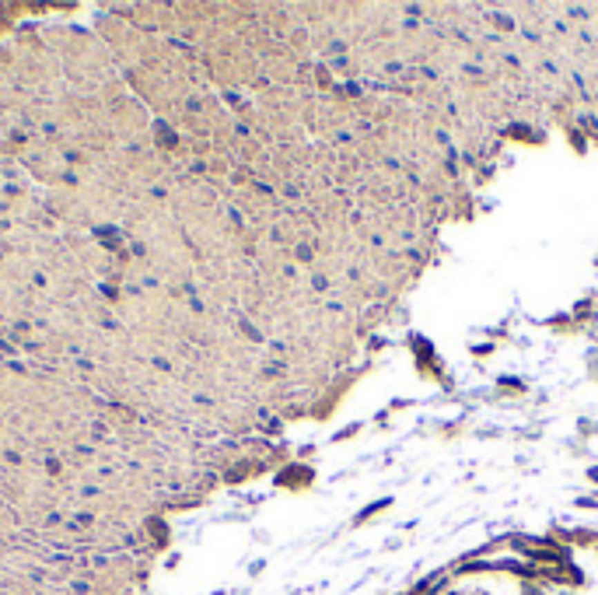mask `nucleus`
Instances as JSON below:
<instances>
[{"mask_svg":"<svg viewBox=\"0 0 598 595\" xmlns=\"http://www.w3.org/2000/svg\"><path fill=\"white\" fill-rule=\"evenodd\" d=\"M4 455H8V445H4V438H0V462H4Z\"/></svg>","mask_w":598,"mask_h":595,"instance_id":"nucleus-4","label":"nucleus"},{"mask_svg":"<svg viewBox=\"0 0 598 595\" xmlns=\"http://www.w3.org/2000/svg\"><path fill=\"white\" fill-rule=\"evenodd\" d=\"M119 235L157 284L175 287V291L189 287L196 256L161 193H151L126 210V218L119 221Z\"/></svg>","mask_w":598,"mask_h":595,"instance_id":"nucleus-2","label":"nucleus"},{"mask_svg":"<svg viewBox=\"0 0 598 595\" xmlns=\"http://www.w3.org/2000/svg\"><path fill=\"white\" fill-rule=\"evenodd\" d=\"M42 42L57 57L60 74L70 91L77 95H108L123 91L126 81L116 70V60L102 35L95 28H77V25H39Z\"/></svg>","mask_w":598,"mask_h":595,"instance_id":"nucleus-3","label":"nucleus"},{"mask_svg":"<svg viewBox=\"0 0 598 595\" xmlns=\"http://www.w3.org/2000/svg\"><path fill=\"white\" fill-rule=\"evenodd\" d=\"M102 417L105 403L88 389L84 375L0 357V438L8 452L60 462L98 435Z\"/></svg>","mask_w":598,"mask_h":595,"instance_id":"nucleus-1","label":"nucleus"}]
</instances>
